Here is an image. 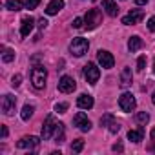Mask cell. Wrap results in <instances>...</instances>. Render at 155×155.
Wrapping results in <instances>:
<instances>
[{
  "label": "cell",
  "mask_w": 155,
  "mask_h": 155,
  "mask_svg": "<svg viewBox=\"0 0 155 155\" xmlns=\"http://www.w3.org/2000/svg\"><path fill=\"white\" fill-rule=\"evenodd\" d=\"M46 79H48V71L44 66H35L31 69V82L37 90H44L46 86Z\"/></svg>",
  "instance_id": "cell-1"
},
{
  "label": "cell",
  "mask_w": 155,
  "mask_h": 155,
  "mask_svg": "<svg viewBox=\"0 0 155 155\" xmlns=\"http://www.w3.org/2000/svg\"><path fill=\"white\" fill-rule=\"evenodd\" d=\"M88 48H90V42H88L86 38H82V37L73 38L71 44H69V51H71L75 57H82V55H86V53H88Z\"/></svg>",
  "instance_id": "cell-2"
},
{
  "label": "cell",
  "mask_w": 155,
  "mask_h": 155,
  "mask_svg": "<svg viewBox=\"0 0 155 155\" xmlns=\"http://www.w3.org/2000/svg\"><path fill=\"white\" fill-rule=\"evenodd\" d=\"M57 126H58V122L55 120V117L53 115H48L46 120H44V126H42V139L44 140H49L51 137H55Z\"/></svg>",
  "instance_id": "cell-3"
},
{
  "label": "cell",
  "mask_w": 155,
  "mask_h": 155,
  "mask_svg": "<svg viewBox=\"0 0 155 155\" xmlns=\"http://www.w3.org/2000/svg\"><path fill=\"white\" fill-rule=\"evenodd\" d=\"M119 106H120V110L124 111V113H130V111H133L135 110V106H137V101H135V97L131 95V93H122L120 97H119Z\"/></svg>",
  "instance_id": "cell-4"
},
{
  "label": "cell",
  "mask_w": 155,
  "mask_h": 155,
  "mask_svg": "<svg viewBox=\"0 0 155 155\" xmlns=\"http://www.w3.org/2000/svg\"><path fill=\"white\" fill-rule=\"evenodd\" d=\"M101 18H102V15H101L99 9H88V13L84 17V24H86L88 29H95L101 24Z\"/></svg>",
  "instance_id": "cell-5"
},
{
  "label": "cell",
  "mask_w": 155,
  "mask_h": 155,
  "mask_svg": "<svg viewBox=\"0 0 155 155\" xmlns=\"http://www.w3.org/2000/svg\"><path fill=\"white\" fill-rule=\"evenodd\" d=\"M84 77H86V81H88L90 84H97L99 77H101V69H99L93 62H88V64L84 66Z\"/></svg>",
  "instance_id": "cell-6"
},
{
  "label": "cell",
  "mask_w": 155,
  "mask_h": 155,
  "mask_svg": "<svg viewBox=\"0 0 155 155\" xmlns=\"http://www.w3.org/2000/svg\"><path fill=\"white\" fill-rule=\"evenodd\" d=\"M2 111H4V115H8V117H11L13 113H15V110H17V99L13 97V95H4L2 97Z\"/></svg>",
  "instance_id": "cell-7"
},
{
  "label": "cell",
  "mask_w": 155,
  "mask_h": 155,
  "mask_svg": "<svg viewBox=\"0 0 155 155\" xmlns=\"http://www.w3.org/2000/svg\"><path fill=\"white\" fill-rule=\"evenodd\" d=\"M73 124L79 128L81 131H90L91 130V120L86 117V113H82V111H79L75 117H73Z\"/></svg>",
  "instance_id": "cell-8"
},
{
  "label": "cell",
  "mask_w": 155,
  "mask_h": 155,
  "mask_svg": "<svg viewBox=\"0 0 155 155\" xmlns=\"http://www.w3.org/2000/svg\"><path fill=\"white\" fill-rule=\"evenodd\" d=\"M97 58H99V64H101L104 69H111L113 64H115L113 55H111L110 51H106V49H101V51L97 53Z\"/></svg>",
  "instance_id": "cell-9"
},
{
  "label": "cell",
  "mask_w": 155,
  "mask_h": 155,
  "mask_svg": "<svg viewBox=\"0 0 155 155\" xmlns=\"http://www.w3.org/2000/svg\"><path fill=\"white\" fill-rule=\"evenodd\" d=\"M75 88H77V84H75V81H73V77H69V75L60 77V81H58V91H62V93H71Z\"/></svg>",
  "instance_id": "cell-10"
},
{
  "label": "cell",
  "mask_w": 155,
  "mask_h": 155,
  "mask_svg": "<svg viewBox=\"0 0 155 155\" xmlns=\"http://www.w3.org/2000/svg\"><path fill=\"white\" fill-rule=\"evenodd\" d=\"M142 17H144V13L140 11V9H131L124 18H122V24L124 26H133V24H139L140 20H142Z\"/></svg>",
  "instance_id": "cell-11"
},
{
  "label": "cell",
  "mask_w": 155,
  "mask_h": 155,
  "mask_svg": "<svg viewBox=\"0 0 155 155\" xmlns=\"http://www.w3.org/2000/svg\"><path fill=\"white\" fill-rule=\"evenodd\" d=\"M38 142H40V139H38V137H35V135H29V137H22V139L17 142V148H20V150L37 148V146H38Z\"/></svg>",
  "instance_id": "cell-12"
},
{
  "label": "cell",
  "mask_w": 155,
  "mask_h": 155,
  "mask_svg": "<svg viewBox=\"0 0 155 155\" xmlns=\"http://www.w3.org/2000/svg\"><path fill=\"white\" fill-rule=\"evenodd\" d=\"M131 82H133L131 69H130V68H122V71H120V82H119V86H120L122 90H126V88H130V86H131Z\"/></svg>",
  "instance_id": "cell-13"
},
{
  "label": "cell",
  "mask_w": 155,
  "mask_h": 155,
  "mask_svg": "<svg viewBox=\"0 0 155 155\" xmlns=\"http://www.w3.org/2000/svg\"><path fill=\"white\" fill-rule=\"evenodd\" d=\"M77 106H79L81 110H91L93 108V97L91 95H79V99H77Z\"/></svg>",
  "instance_id": "cell-14"
},
{
  "label": "cell",
  "mask_w": 155,
  "mask_h": 155,
  "mask_svg": "<svg viewBox=\"0 0 155 155\" xmlns=\"http://www.w3.org/2000/svg\"><path fill=\"white\" fill-rule=\"evenodd\" d=\"M33 26H35V20L31 17H24L22 18V26H20V35L22 37H28L33 31Z\"/></svg>",
  "instance_id": "cell-15"
},
{
  "label": "cell",
  "mask_w": 155,
  "mask_h": 155,
  "mask_svg": "<svg viewBox=\"0 0 155 155\" xmlns=\"http://www.w3.org/2000/svg\"><path fill=\"white\" fill-rule=\"evenodd\" d=\"M102 9L110 15V17H117L119 15V8L115 4V0H102Z\"/></svg>",
  "instance_id": "cell-16"
},
{
  "label": "cell",
  "mask_w": 155,
  "mask_h": 155,
  "mask_svg": "<svg viewBox=\"0 0 155 155\" xmlns=\"http://www.w3.org/2000/svg\"><path fill=\"white\" fill-rule=\"evenodd\" d=\"M62 8H64V0H51L46 8V13L48 15H57Z\"/></svg>",
  "instance_id": "cell-17"
},
{
  "label": "cell",
  "mask_w": 155,
  "mask_h": 155,
  "mask_svg": "<svg viewBox=\"0 0 155 155\" xmlns=\"http://www.w3.org/2000/svg\"><path fill=\"white\" fill-rule=\"evenodd\" d=\"M142 137H144V128H142V126H140L139 130H130V131H128V139H130L131 142H140Z\"/></svg>",
  "instance_id": "cell-18"
},
{
  "label": "cell",
  "mask_w": 155,
  "mask_h": 155,
  "mask_svg": "<svg viewBox=\"0 0 155 155\" xmlns=\"http://www.w3.org/2000/svg\"><path fill=\"white\" fill-rule=\"evenodd\" d=\"M140 48H142V40H140V37L135 35V37H131V38L128 40V49H130L131 53H133V51H139Z\"/></svg>",
  "instance_id": "cell-19"
},
{
  "label": "cell",
  "mask_w": 155,
  "mask_h": 155,
  "mask_svg": "<svg viewBox=\"0 0 155 155\" xmlns=\"http://www.w3.org/2000/svg\"><path fill=\"white\" fill-rule=\"evenodd\" d=\"M6 8H8L9 11H20V9L26 8V6H24V2H20V0H8V2H6Z\"/></svg>",
  "instance_id": "cell-20"
},
{
  "label": "cell",
  "mask_w": 155,
  "mask_h": 155,
  "mask_svg": "<svg viewBox=\"0 0 155 155\" xmlns=\"http://www.w3.org/2000/svg\"><path fill=\"white\" fill-rule=\"evenodd\" d=\"M2 60H4V62L15 60V51L9 49V48H6V46H2Z\"/></svg>",
  "instance_id": "cell-21"
},
{
  "label": "cell",
  "mask_w": 155,
  "mask_h": 155,
  "mask_svg": "<svg viewBox=\"0 0 155 155\" xmlns=\"http://www.w3.org/2000/svg\"><path fill=\"white\" fill-rule=\"evenodd\" d=\"M33 111H35V108H33V106H29V104H26V106L22 108V113H20L22 120H29V117L33 115Z\"/></svg>",
  "instance_id": "cell-22"
},
{
  "label": "cell",
  "mask_w": 155,
  "mask_h": 155,
  "mask_svg": "<svg viewBox=\"0 0 155 155\" xmlns=\"http://www.w3.org/2000/svg\"><path fill=\"white\" fill-rule=\"evenodd\" d=\"M135 120H137V122H140V124H146V122L150 120V115H148L146 111H140V113H137V115H135Z\"/></svg>",
  "instance_id": "cell-23"
},
{
  "label": "cell",
  "mask_w": 155,
  "mask_h": 155,
  "mask_svg": "<svg viewBox=\"0 0 155 155\" xmlns=\"http://www.w3.org/2000/svg\"><path fill=\"white\" fill-rule=\"evenodd\" d=\"M82 148H84V140H75L73 144H71V151H75V153H79V151H82Z\"/></svg>",
  "instance_id": "cell-24"
},
{
  "label": "cell",
  "mask_w": 155,
  "mask_h": 155,
  "mask_svg": "<svg viewBox=\"0 0 155 155\" xmlns=\"http://www.w3.org/2000/svg\"><path fill=\"white\" fill-rule=\"evenodd\" d=\"M113 120H115V119H113V115H111V113H106V115L101 119V126H110Z\"/></svg>",
  "instance_id": "cell-25"
},
{
  "label": "cell",
  "mask_w": 155,
  "mask_h": 155,
  "mask_svg": "<svg viewBox=\"0 0 155 155\" xmlns=\"http://www.w3.org/2000/svg\"><path fill=\"white\" fill-rule=\"evenodd\" d=\"M38 4H40V0H24V6H26V9H35Z\"/></svg>",
  "instance_id": "cell-26"
},
{
  "label": "cell",
  "mask_w": 155,
  "mask_h": 155,
  "mask_svg": "<svg viewBox=\"0 0 155 155\" xmlns=\"http://www.w3.org/2000/svg\"><path fill=\"white\" fill-rule=\"evenodd\" d=\"M144 68H146V57L142 55V57L137 58V71H142Z\"/></svg>",
  "instance_id": "cell-27"
},
{
  "label": "cell",
  "mask_w": 155,
  "mask_h": 155,
  "mask_svg": "<svg viewBox=\"0 0 155 155\" xmlns=\"http://www.w3.org/2000/svg\"><path fill=\"white\" fill-rule=\"evenodd\" d=\"M69 106H68V102H60V104H55V111L57 113H66V110H68Z\"/></svg>",
  "instance_id": "cell-28"
},
{
  "label": "cell",
  "mask_w": 155,
  "mask_h": 155,
  "mask_svg": "<svg viewBox=\"0 0 155 155\" xmlns=\"http://www.w3.org/2000/svg\"><path fill=\"white\" fill-rule=\"evenodd\" d=\"M73 28H75V29H81V28H84V18L77 17V18L73 20Z\"/></svg>",
  "instance_id": "cell-29"
},
{
  "label": "cell",
  "mask_w": 155,
  "mask_h": 155,
  "mask_svg": "<svg viewBox=\"0 0 155 155\" xmlns=\"http://www.w3.org/2000/svg\"><path fill=\"white\" fill-rule=\"evenodd\" d=\"M108 130H110V131H111V133H117V131H119V130H120V124H119V122H117V120H113V122H111V124H110V126H108Z\"/></svg>",
  "instance_id": "cell-30"
},
{
  "label": "cell",
  "mask_w": 155,
  "mask_h": 155,
  "mask_svg": "<svg viewBox=\"0 0 155 155\" xmlns=\"http://www.w3.org/2000/svg\"><path fill=\"white\" fill-rule=\"evenodd\" d=\"M20 82H22V75H15L13 79H11V84H13L15 88H18V86H20Z\"/></svg>",
  "instance_id": "cell-31"
},
{
  "label": "cell",
  "mask_w": 155,
  "mask_h": 155,
  "mask_svg": "<svg viewBox=\"0 0 155 155\" xmlns=\"http://www.w3.org/2000/svg\"><path fill=\"white\" fill-rule=\"evenodd\" d=\"M148 29H150L151 33H155V17H150V20H148Z\"/></svg>",
  "instance_id": "cell-32"
},
{
  "label": "cell",
  "mask_w": 155,
  "mask_h": 155,
  "mask_svg": "<svg viewBox=\"0 0 155 155\" xmlns=\"http://www.w3.org/2000/svg\"><path fill=\"white\" fill-rule=\"evenodd\" d=\"M46 26H48V20H46V18H40V20H38V28H40V29H44Z\"/></svg>",
  "instance_id": "cell-33"
},
{
  "label": "cell",
  "mask_w": 155,
  "mask_h": 155,
  "mask_svg": "<svg viewBox=\"0 0 155 155\" xmlns=\"http://www.w3.org/2000/svg\"><path fill=\"white\" fill-rule=\"evenodd\" d=\"M135 4L137 6H144V4H148V0H135Z\"/></svg>",
  "instance_id": "cell-34"
},
{
  "label": "cell",
  "mask_w": 155,
  "mask_h": 155,
  "mask_svg": "<svg viewBox=\"0 0 155 155\" xmlns=\"http://www.w3.org/2000/svg\"><path fill=\"white\" fill-rule=\"evenodd\" d=\"M113 151H122V144H115L113 146Z\"/></svg>",
  "instance_id": "cell-35"
},
{
  "label": "cell",
  "mask_w": 155,
  "mask_h": 155,
  "mask_svg": "<svg viewBox=\"0 0 155 155\" xmlns=\"http://www.w3.org/2000/svg\"><path fill=\"white\" fill-rule=\"evenodd\" d=\"M2 137H4V139L8 137V128H6V126H2Z\"/></svg>",
  "instance_id": "cell-36"
},
{
  "label": "cell",
  "mask_w": 155,
  "mask_h": 155,
  "mask_svg": "<svg viewBox=\"0 0 155 155\" xmlns=\"http://www.w3.org/2000/svg\"><path fill=\"white\" fill-rule=\"evenodd\" d=\"M151 102L155 104V91H153V95H151Z\"/></svg>",
  "instance_id": "cell-37"
},
{
  "label": "cell",
  "mask_w": 155,
  "mask_h": 155,
  "mask_svg": "<svg viewBox=\"0 0 155 155\" xmlns=\"http://www.w3.org/2000/svg\"><path fill=\"white\" fill-rule=\"evenodd\" d=\"M151 137H153V139H155V128H153V130H151Z\"/></svg>",
  "instance_id": "cell-38"
},
{
  "label": "cell",
  "mask_w": 155,
  "mask_h": 155,
  "mask_svg": "<svg viewBox=\"0 0 155 155\" xmlns=\"http://www.w3.org/2000/svg\"><path fill=\"white\" fill-rule=\"evenodd\" d=\"M153 73H155V68H153Z\"/></svg>",
  "instance_id": "cell-39"
}]
</instances>
